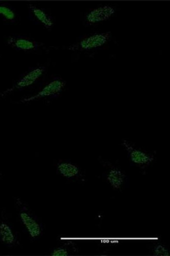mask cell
<instances>
[{
  "label": "cell",
  "instance_id": "6da1fadb",
  "mask_svg": "<svg viewBox=\"0 0 170 256\" xmlns=\"http://www.w3.org/2000/svg\"><path fill=\"white\" fill-rule=\"evenodd\" d=\"M15 205L20 224L29 239L32 241L40 240L44 232V226L40 218L20 198H16Z\"/></svg>",
  "mask_w": 170,
  "mask_h": 256
},
{
  "label": "cell",
  "instance_id": "7a4b0ae2",
  "mask_svg": "<svg viewBox=\"0 0 170 256\" xmlns=\"http://www.w3.org/2000/svg\"><path fill=\"white\" fill-rule=\"evenodd\" d=\"M122 146L126 150L132 164L142 169L149 167L155 160L154 156L126 140L122 142Z\"/></svg>",
  "mask_w": 170,
  "mask_h": 256
},
{
  "label": "cell",
  "instance_id": "3957f363",
  "mask_svg": "<svg viewBox=\"0 0 170 256\" xmlns=\"http://www.w3.org/2000/svg\"><path fill=\"white\" fill-rule=\"evenodd\" d=\"M56 174L68 180L84 182V176L82 168L68 160H60L56 164Z\"/></svg>",
  "mask_w": 170,
  "mask_h": 256
},
{
  "label": "cell",
  "instance_id": "277c9868",
  "mask_svg": "<svg viewBox=\"0 0 170 256\" xmlns=\"http://www.w3.org/2000/svg\"><path fill=\"white\" fill-rule=\"evenodd\" d=\"M0 242L7 248H14L20 245L18 232L6 218L0 219Z\"/></svg>",
  "mask_w": 170,
  "mask_h": 256
},
{
  "label": "cell",
  "instance_id": "5b68a950",
  "mask_svg": "<svg viewBox=\"0 0 170 256\" xmlns=\"http://www.w3.org/2000/svg\"><path fill=\"white\" fill-rule=\"evenodd\" d=\"M65 85V82L62 80H54L45 86L37 94L26 98L21 100L20 102L28 103L58 96L63 90Z\"/></svg>",
  "mask_w": 170,
  "mask_h": 256
},
{
  "label": "cell",
  "instance_id": "8992f818",
  "mask_svg": "<svg viewBox=\"0 0 170 256\" xmlns=\"http://www.w3.org/2000/svg\"><path fill=\"white\" fill-rule=\"evenodd\" d=\"M6 43L10 48L18 51L36 50L40 46V44L36 41L20 36H10Z\"/></svg>",
  "mask_w": 170,
  "mask_h": 256
},
{
  "label": "cell",
  "instance_id": "52a82bcc",
  "mask_svg": "<svg viewBox=\"0 0 170 256\" xmlns=\"http://www.w3.org/2000/svg\"><path fill=\"white\" fill-rule=\"evenodd\" d=\"M44 69V68L42 66L32 69L17 81L14 88L22 90L36 84L43 76Z\"/></svg>",
  "mask_w": 170,
  "mask_h": 256
},
{
  "label": "cell",
  "instance_id": "ba28073f",
  "mask_svg": "<svg viewBox=\"0 0 170 256\" xmlns=\"http://www.w3.org/2000/svg\"><path fill=\"white\" fill-rule=\"evenodd\" d=\"M115 13V10L109 6L98 7L92 10L86 16V21L90 24L104 21L110 18Z\"/></svg>",
  "mask_w": 170,
  "mask_h": 256
},
{
  "label": "cell",
  "instance_id": "9c48e42d",
  "mask_svg": "<svg viewBox=\"0 0 170 256\" xmlns=\"http://www.w3.org/2000/svg\"><path fill=\"white\" fill-rule=\"evenodd\" d=\"M126 176L118 168L112 166L108 172L106 180L111 187L114 190H120L124 183Z\"/></svg>",
  "mask_w": 170,
  "mask_h": 256
},
{
  "label": "cell",
  "instance_id": "30bf717a",
  "mask_svg": "<svg viewBox=\"0 0 170 256\" xmlns=\"http://www.w3.org/2000/svg\"><path fill=\"white\" fill-rule=\"evenodd\" d=\"M108 34H96L82 40L80 44V48L84 50L94 49L104 45L108 39Z\"/></svg>",
  "mask_w": 170,
  "mask_h": 256
},
{
  "label": "cell",
  "instance_id": "8fae6325",
  "mask_svg": "<svg viewBox=\"0 0 170 256\" xmlns=\"http://www.w3.org/2000/svg\"><path fill=\"white\" fill-rule=\"evenodd\" d=\"M29 8L34 16L45 28H49L53 26L52 18L42 8L33 4H30Z\"/></svg>",
  "mask_w": 170,
  "mask_h": 256
},
{
  "label": "cell",
  "instance_id": "7c38bea8",
  "mask_svg": "<svg viewBox=\"0 0 170 256\" xmlns=\"http://www.w3.org/2000/svg\"><path fill=\"white\" fill-rule=\"evenodd\" d=\"M15 9L8 4L0 2V18L4 20L14 23L16 20Z\"/></svg>",
  "mask_w": 170,
  "mask_h": 256
},
{
  "label": "cell",
  "instance_id": "4fadbf2b",
  "mask_svg": "<svg viewBox=\"0 0 170 256\" xmlns=\"http://www.w3.org/2000/svg\"><path fill=\"white\" fill-rule=\"evenodd\" d=\"M76 249L74 244L66 243L58 247L54 248L50 252V255L53 256H70L76 251Z\"/></svg>",
  "mask_w": 170,
  "mask_h": 256
},
{
  "label": "cell",
  "instance_id": "5bb4252c",
  "mask_svg": "<svg viewBox=\"0 0 170 256\" xmlns=\"http://www.w3.org/2000/svg\"><path fill=\"white\" fill-rule=\"evenodd\" d=\"M152 252L155 256H168L170 252L168 249L162 244H158L152 248Z\"/></svg>",
  "mask_w": 170,
  "mask_h": 256
},
{
  "label": "cell",
  "instance_id": "9a60e30c",
  "mask_svg": "<svg viewBox=\"0 0 170 256\" xmlns=\"http://www.w3.org/2000/svg\"><path fill=\"white\" fill-rule=\"evenodd\" d=\"M2 179V174L1 171H0V182H1Z\"/></svg>",
  "mask_w": 170,
  "mask_h": 256
}]
</instances>
